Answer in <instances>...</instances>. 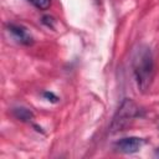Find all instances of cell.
I'll return each mask as SVG.
<instances>
[{"label": "cell", "instance_id": "8", "mask_svg": "<svg viewBox=\"0 0 159 159\" xmlns=\"http://www.w3.org/2000/svg\"><path fill=\"white\" fill-rule=\"evenodd\" d=\"M155 155H157V157H159V148L155 150Z\"/></svg>", "mask_w": 159, "mask_h": 159}, {"label": "cell", "instance_id": "6", "mask_svg": "<svg viewBox=\"0 0 159 159\" xmlns=\"http://www.w3.org/2000/svg\"><path fill=\"white\" fill-rule=\"evenodd\" d=\"M30 2H32L40 10H47L51 5V0H31Z\"/></svg>", "mask_w": 159, "mask_h": 159}, {"label": "cell", "instance_id": "1", "mask_svg": "<svg viewBox=\"0 0 159 159\" xmlns=\"http://www.w3.org/2000/svg\"><path fill=\"white\" fill-rule=\"evenodd\" d=\"M133 73L137 81V86L142 92H145L152 83L154 76L153 56L147 46H139L133 55Z\"/></svg>", "mask_w": 159, "mask_h": 159}, {"label": "cell", "instance_id": "7", "mask_svg": "<svg viewBox=\"0 0 159 159\" xmlns=\"http://www.w3.org/2000/svg\"><path fill=\"white\" fill-rule=\"evenodd\" d=\"M43 96H45L46 98H48V101H50V98H52V101H53V102H57V99H58V98H57L53 93H51V92H45V93H43Z\"/></svg>", "mask_w": 159, "mask_h": 159}, {"label": "cell", "instance_id": "4", "mask_svg": "<svg viewBox=\"0 0 159 159\" xmlns=\"http://www.w3.org/2000/svg\"><path fill=\"white\" fill-rule=\"evenodd\" d=\"M9 31L12 34V36L24 45H31L32 43V36L31 34L27 31V29H25L21 25H15V24H10L7 26Z\"/></svg>", "mask_w": 159, "mask_h": 159}, {"label": "cell", "instance_id": "2", "mask_svg": "<svg viewBox=\"0 0 159 159\" xmlns=\"http://www.w3.org/2000/svg\"><path fill=\"white\" fill-rule=\"evenodd\" d=\"M138 116H139V108H138V106L132 99L125 98L120 103L117 113L113 117V120H112L111 127H109L111 132L112 133H116V132L124 130Z\"/></svg>", "mask_w": 159, "mask_h": 159}, {"label": "cell", "instance_id": "3", "mask_svg": "<svg viewBox=\"0 0 159 159\" xmlns=\"http://www.w3.org/2000/svg\"><path fill=\"white\" fill-rule=\"evenodd\" d=\"M144 144V140L138 137H128V138H122L114 143V149H117L120 153L125 154H132L138 152L142 145Z\"/></svg>", "mask_w": 159, "mask_h": 159}, {"label": "cell", "instance_id": "5", "mask_svg": "<svg viewBox=\"0 0 159 159\" xmlns=\"http://www.w3.org/2000/svg\"><path fill=\"white\" fill-rule=\"evenodd\" d=\"M12 114H14L15 118H17L19 120H22V122H27V120H30L34 117L32 112L30 109H27V108H24V107L14 108L12 109Z\"/></svg>", "mask_w": 159, "mask_h": 159}]
</instances>
